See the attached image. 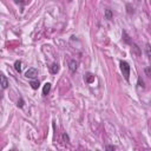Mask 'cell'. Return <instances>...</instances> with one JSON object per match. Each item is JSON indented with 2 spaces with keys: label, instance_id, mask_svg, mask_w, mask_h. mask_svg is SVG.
<instances>
[{
  "label": "cell",
  "instance_id": "1",
  "mask_svg": "<svg viewBox=\"0 0 151 151\" xmlns=\"http://www.w3.org/2000/svg\"><path fill=\"white\" fill-rule=\"evenodd\" d=\"M119 66H121V71L124 76V78L126 80H129V77H130V65H129V63L122 60L121 64H119Z\"/></svg>",
  "mask_w": 151,
  "mask_h": 151
},
{
  "label": "cell",
  "instance_id": "2",
  "mask_svg": "<svg viewBox=\"0 0 151 151\" xmlns=\"http://www.w3.org/2000/svg\"><path fill=\"white\" fill-rule=\"evenodd\" d=\"M37 76H38V70L34 69V67H30V69L25 72V77H26V78H30V79L37 78Z\"/></svg>",
  "mask_w": 151,
  "mask_h": 151
},
{
  "label": "cell",
  "instance_id": "3",
  "mask_svg": "<svg viewBox=\"0 0 151 151\" xmlns=\"http://www.w3.org/2000/svg\"><path fill=\"white\" fill-rule=\"evenodd\" d=\"M69 69H70L71 72H76L77 69H78V61H76L74 59H72L70 61V64H69Z\"/></svg>",
  "mask_w": 151,
  "mask_h": 151
},
{
  "label": "cell",
  "instance_id": "4",
  "mask_svg": "<svg viewBox=\"0 0 151 151\" xmlns=\"http://www.w3.org/2000/svg\"><path fill=\"white\" fill-rule=\"evenodd\" d=\"M0 79H1V88L5 90V89H7V86H8V80H7V78L5 77L4 74H1V77H0Z\"/></svg>",
  "mask_w": 151,
  "mask_h": 151
},
{
  "label": "cell",
  "instance_id": "5",
  "mask_svg": "<svg viewBox=\"0 0 151 151\" xmlns=\"http://www.w3.org/2000/svg\"><path fill=\"white\" fill-rule=\"evenodd\" d=\"M50 90H51V84H50V83H46V84L44 85V88H42V94L47 96L49 92H50Z\"/></svg>",
  "mask_w": 151,
  "mask_h": 151
},
{
  "label": "cell",
  "instance_id": "6",
  "mask_svg": "<svg viewBox=\"0 0 151 151\" xmlns=\"http://www.w3.org/2000/svg\"><path fill=\"white\" fill-rule=\"evenodd\" d=\"M50 71H51V73H53V74L58 73V72H59V65H58V64H52L51 67H50Z\"/></svg>",
  "mask_w": 151,
  "mask_h": 151
},
{
  "label": "cell",
  "instance_id": "7",
  "mask_svg": "<svg viewBox=\"0 0 151 151\" xmlns=\"http://www.w3.org/2000/svg\"><path fill=\"white\" fill-rule=\"evenodd\" d=\"M30 85H31V88H32V89L37 90V89L39 88V85H40V84H39V80H31V84H30Z\"/></svg>",
  "mask_w": 151,
  "mask_h": 151
},
{
  "label": "cell",
  "instance_id": "8",
  "mask_svg": "<svg viewBox=\"0 0 151 151\" xmlns=\"http://www.w3.org/2000/svg\"><path fill=\"white\" fill-rule=\"evenodd\" d=\"M14 67H16V70H17V72H21V61H19V60H17L16 63H14Z\"/></svg>",
  "mask_w": 151,
  "mask_h": 151
},
{
  "label": "cell",
  "instance_id": "9",
  "mask_svg": "<svg viewBox=\"0 0 151 151\" xmlns=\"http://www.w3.org/2000/svg\"><path fill=\"white\" fill-rule=\"evenodd\" d=\"M105 18L107 20H111L112 19V12H111V9H106L105 11Z\"/></svg>",
  "mask_w": 151,
  "mask_h": 151
},
{
  "label": "cell",
  "instance_id": "10",
  "mask_svg": "<svg viewBox=\"0 0 151 151\" xmlns=\"http://www.w3.org/2000/svg\"><path fill=\"white\" fill-rule=\"evenodd\" d=\"M145 52H146L148 57L151 59V45H150V44H146V46H145Z\"/></svg>",
  "mask_w": 151,
  "mask_h": 151
},
{
  "label": "cell",
  "instance_id": "11",
  "mask_svg": "<svg viewBox=\"0 0 151 151\" xmlns=\"http://www.w3.org/2000/svg\"><path fill=\"white\" fill-rule=\"evenodd\" d=\"M144 71H145V73H146L148 77H151V69H150V67H146Z\"/></svg>",
  "mask_w": 151,
  "mask_h": 151
},
{
  "label": "cell",
  "instance_id": "12",
  "mask_svg": "<svg viewBox=\"0 0 151 151\" xmlns=\"http://www.w3.org/2000/svg\"><path fill=\"white\" fill-rule=\"evenodd\" d=\"M105 149L106 150H116V146L115 145H106Z\"/></svg>",
  "mask_w": 151,
  "mask_h": 151
},
{
  "label": "cell",
  "instance_id": "13",
  "mask_svg": "<svg viewBox=\"0 0 151 151\" xmlns=\"http://www.w3.org/2000/svg\"><path fill=\"white\" fill-rule=\"evenodd\" d=\"M138 84L141 88H144V83H143V80H141V78H138Z\"/></svg>",
  "mask_w": 151,
  "mask_h": 151
},
{
  "label": "cell",
  "instance_id": "14",
  "mask_svg": "<svg viewBox=\"0 0 151 151\" xmlns=\"http://www.w3.org/2000/svg\"><path fill=\"white\" fill-rule=\"evenodd\" d=\"M63 138H64V139H65V141H66V142H69V136H67L66 133H64V135H63Z\"/></svg>",
  "mask_w": 151,
  "mask_h": 151
},
{
  "label": "cell",
  "instance_id": "15",
  "mask_svg": "<svg viewBox=\"0 0 151 151\" xmlns=\"http://www.w3.org/2000/svg\"><path fill=\"white\" fill-rule=\"evenodd\" d=\"M23 105H24V100H23V99L20 100V103L18 102V106H20V107H23Z\"/></svg>",
  "mask_w": 151,
  "mask_h": 151
},
{
  "label": "cell",
  "instance_id": "16",
  "mask_svg": "<svg viewBox=\"0 0 151 151\" xmlns=\"http://www.w3.org/2000/svg\"><path fill=\"white\" fill-rule=\"evenodd\" d=\"M150 135H151V132H150Z\"/></svg>",
  "mask_w": 151,
  "mask_h": 151
},
{
  "label": "cell",
  "instance_id": "17",
  "mask_svg": "<svg viewBox=\"0 0 151 151\" xmlns=\"http://www.w3.org/2000/svg\"><path fill=\"white\" fill-rule=\"evenodd\" d=\"M138 1H139V0H138Z\"/></svg>",
  "mask_w": 151,
  "mask_h": 151
}]
</instances>
